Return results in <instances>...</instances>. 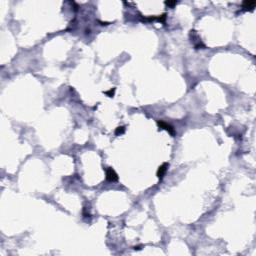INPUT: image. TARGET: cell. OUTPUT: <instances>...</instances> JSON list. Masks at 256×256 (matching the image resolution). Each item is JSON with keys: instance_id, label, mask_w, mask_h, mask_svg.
Here are the masks:
<instances>
[{"instance_id": "cell-1", "label": "cell", "mask_w": 256, "mask_h": 256, "mask_svg": "<svg viewBox=\"0 0 256 256\" xmlns=\"http://www.w3.org/2000/svg\"><path fill=\"white\" fill-rule=\"evenodd\" d=\"M106 179L110 182H116L118 180V175L114 171V169H112L111 167H108L106 169Z\"/></svg>"}, {"instance_id": "cell-7", "label": "cell", "mask_w": 256, "mask_h": 256, "mask_svg": "<svg viewBox=\"0 0 256 256\" xmlns=\"http://www.w3.org/2000/svg\"><path fill=\"white\" fill-rule=\"evenodd\" d=\"M165 4H166V5L169 6V7H173V6L176 5L177 2L176 1H166V2H165Z\"/></svg>"}, {"instance_id": "cell-2", "label": "cell", "mask_w": 256, "mask_h": 256, "mask_svg": "<svg viewBox=\"0 0 256 256\" xmlns=\"http://www.w3.org/2000/svg\"><path fill=\"white\" fill-rule=\"evenodd\" d=\"M157 124H158V126L160 127V128H162V129H165L166 131H168L170 134H171L172 136H174L175 135V130H174V128L170 125V124H168V123H166V122H164V121H157Z\"/></svg>"}, {"instance_id": "cell-4", "label": "cell", "mask_w": 256, "mask_h": 256, "mask_svg": "<svg viewBox=\"0 0 256 256\" xmlns=\"http://www.w3.org/2000/svg\"><path fill=\"white\" fill-rule=\"evenodd\" d=\"M168 166H169V164L168 163H163L161 166H159L158 170H157V177L159 179H162L163 176L165 175V173H166L167 171V169H168Z\"/></svg>"}, {"instance_id": "cell-3", "label": "cell", "mask_w": 256, "mask_h": 256, "mask_svg": "<svg viewBox=\"0 0 256 256\" xmlns=\"http://www.w3.org/2000/svg\"><path fill=\"white\" fill-rule=\"evenodd\" d=\"M256 5V1L254 0H246L242 3V9L243 11H252Z\"/></svg>"}, {"instance_id": "cell-5", "label": "cell", "mask_w": 256, "mask_h": 256, "mask_svg": "<svg viewBox=\"0 0 256 256\" xmlns=\"http://www.w3.org/2000/svg\"><path fill=\"white\" fill-rule=\"evenodd\" d=\"M125 132V127L124 126H119L116 128L115 130V134L116 135H120V134H123Z\"/></svg>"}, {"instance_id": "cell-6", "label": "cell", "mask_w": 256, "mask_h": 256, "mask_svg": "<svg viewBox=\"0 0 256 256\" xmlns=\"http://www.w3.org/2000/svg\"><path fill=\"white\" fill-rule=\"evenodd\" d=\"M114 92H115V88H113V89L109 90V91H106L105 94L106 95H108L109 97H113V95H114Z\"/></svg>"}]
</instances>
